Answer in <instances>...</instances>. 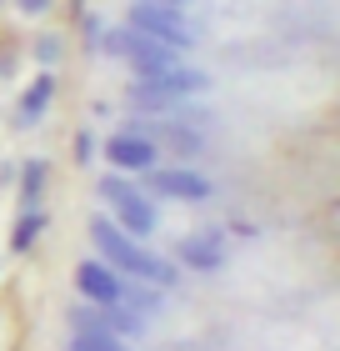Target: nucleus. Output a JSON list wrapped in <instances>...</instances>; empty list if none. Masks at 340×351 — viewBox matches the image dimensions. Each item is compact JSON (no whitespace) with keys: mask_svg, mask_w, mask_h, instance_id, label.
<instances>
[{"mask_svg":"<svg viewBox=\"0 0 340 351\" xmlns=\"http://www.w3.org/2000/svg\"><path fill=\"white\" fill-rule=\"evenodd\" d=\"M90 246L101 251V261L116 266L120 276L145 281V286H160V291H170V286H175V261L155 256V251H145L135 236H125L110 216H90Z\"/></svg>","mask_w":340,"mask_h":351,"instance_id":"f257e3e1","label":"nucleus"},{"mask_svg":"<svg viewBox=\"0 0 340 351\" xmlns=\"http://www.w3.org/2000/svg\"><path fill=\"white\" fill-rule=\"evenodd\" d=\"M205 90H210V75L200 66H190V60H175V66L160 71V75L131 81V106L140 116H170V110H181L185 101H196Z\"/></svg>","mask_w":340,"mask_h":351,"instance_id":"f03ea898","label":"nucleus"},{"mask_svg":"<svg viewBox=\"0 0 340 351\" xmlns=\"http://www.w3.org/2000/svg\"><path fill=\"white\" fill-rule=\"evenodd\" d=\"M95 196L110 206V221H116L125 236H135V241H145V236L160 226L155 196H145L140 181H131V176H120V171L101 176V181H95Z\"/></svg>","mask_w":340,"mask_h":351,"instance_id":"7ed1b4c3","label":"nucleus"},{"mask_svg":"<svg viewBox=\"0 0 340 351\" xmlns=\"http://www.w3.org/2000/svg\"><path fill=\"white\" fill-rule=\"evenodd\" d=\"M125 25L135 30V36H151L160 45H170V51H196V40H200V30L190 25V15L185 10H175V5H151V0H131V10H125Z\"/></svg>","mask_w":340,"mask_h":351,"instance_id":"20e7f679","label":"nucleus"},{"mask_svg":"<svg viewBox=\"0 0 340 351\" xmlns=\"http://www.w3.org/2000/svg\"><path fill=\"white\" fill-rule=\"evenodd\" d=\"M140 181H145V196H170V201H205L215 191L210 176L196 166H151Z\"/></svg>","mask_w":340,"mask_h":351,"instance_id":"39448f33","label":"nucleus"},{"mask_svg":"<svg viewBox=\"0 0 340 351\" xmlns=\"http://www.w3.org/2000/svg\"><path fill=\"white\" fill-rule=\"evenodd\" d=\"M105 161H110V171H120V176H145L151 166H160V146L151 136H140V131H120L105 141Z\"/></svg>","mask_w":340,"mask_h":351,"instance_id":"423d86ee","label":"nucleus"},{"mask_svg":"<svg viewBox=\"0 0 340 351\" xmlns=\"http://www.w3.org/2000/svg\"><path fill=\"white\" fill-rule=\"evenodd\" d=\"M75 286H80V296H86L90 306H116L120 291H125V276L116 266H105L101 256H90V261L75 266Z\"/></svg>","mask_w":340,"mask_h":351,"instance_id":"0eeeda50","label":"nucleus"},{"mask_svg":"<svg viewBox=\"0 0 340 351\" xmlns=\"http://www.w3.org/2000/svg\"><path fill=\"white\" fill-rule=\"evenodd\" d=\"M125 66H131V75L135 81H145V75H160V71H170L175 60H185L181 51H170V45H160V40H151V36H135L131 30V40H125Z\"/></svg>","mask_w":340,"mask_h":351,"instance_id":"6e6552de","label":"nucleus"},{"mask_svg":"<svg viewBox=\"0 0 340 351\" xmlns=\"http://www.w3.org/2000/svg\"><path fill=\"white\" fill-rule=\"evenodd\" d=\"M175 256H181V266H190V271H220L225 266V236L215 226L190 231V236H181Z\"/></svg>","mask_w":340,"mask_h":351,"instance_id":"1a4fd4ad","label":"nucleus"},{"mask_svg":"<svg viewBox=\"0 0 340 351\" xmlns=\"http://www.w3.org/2000/svg\"><path fill=\"white\" fill-rule=\"evenodd\" d=\"M55 90H60V81H55V71H40L36 81H30L25 90H21V101H15V125H36L45 110H51V101H55Z\"/></svg>","mask_w":340,"mask_h":351,"instance_id":"9d476101","label":"nucleus"},{"mask_svg":"<svg viewBox=\"0 0 340 351\" xmlns=\"http://www.w3.org/2000/svg\"><path fill=\"white\" fill-rule=\"evenodd\" d=\"M120 306H131V311H140L145 322L166 306V291L160 286H145V281H125V291H120Z\"/></svg>","mask_w":340,"mask_h":351,"instance_id":"9b49d317","label":"nucleus"},{"mask_svg":"<svg viewBox=\"0 0 340 351\" xmlns=\"http://www.w3.org/2000/svg\"><path fill=\"white\" fill-rule=\"evenodd\" d=\"M45 176H51V166H45L40 156H30V161L21 166V201H25V206H36V201H40V191H45Z\"/></svg>","mask_w":340,"mask_h":351,"instance_id":"f8f14e48","label":"nucleus"},{"mask_svg":"<svg viewBox=\"0 0 340 351\" xmlns=\"http://www.w3.org/2000/svg\"><path fill=\"white\" fill-rule=\"evenodd\" d=\"M30 56H36L45 71H55V66H60V56H66V36H60V30H40L36 45H30Z\"/></svg>","mask_w":340,"mask_h":351,"instance_id":"ddd939ff","label":"nucleus"},{"mask_svg":"<svg viewBox=\"0 0 340 351\" xmlns=\"http://www.w3.org/2000/svg\"><path fill=\"white\" fill-rule=\"evenodd\" d=\"M40 226H45V211H40V206H25V211H21V221H15V236H10V241H15V251H30V246H36Z\"/></svg>","mask_w":340,"mask_h":351,"instance_id":"4468645a","label":"nucleus"},{"mask_svg":"<svg viewBox=\"0 0 340 351\" xmlns=\"http://www.w3.org/2000/svg\"><path fill=\"white\" fill-rule=\"evenodd\" d=\"M66 351H131L120 337H101V331H75Z\"/></svg>","mask_w":340,"mask_h":351,"instance_id":"2eb2a0df","label":"nucleus"},{"mask_svg":"<svg viewBox=\"0 0 340 351\" xmlns=\"http://www.w3.org/2000/svg\"><path fill=\"white\" fill-rule=\"evenodd\" d=\"M101 30H105V21H101L95 10H86V15H80V36H86V45H90V51H95V40H101Z\"/></svg>","mask_w":340,"mask_h":351,"instance_id":"dca6fc26","label":"nucleus"},{"mask_svg":"<svg viewBox=\"0 0 340 351\" xmlns=\"http://www.w3.org/2000/svg\"><path fill=\"white\" fill-rule=\"evenodd\" d=\"M90 156H95V131H75V161L86 166Z\"/></svg>","mask_w":340,"mask_h":351,"instance_id":"f3484780","label":"nucleus"},{"mask_svg":"<svg viewBox=\"0 0 340 351\" xmlns=\"http://www.w3.org/2000/svg\"><path fill=\"white\" fill-rule=\"evenodd\" d=\"M51 5H55V0H15V10H21V15H45Z\"/></svg>","mask_w":340,"mask_h":351,"instance_id":"a211bd4d","label":"nucleus"},{"mask_svg":"<svg viewBox=\"0 0 340 351\" xmlns=\"http://www.w3.org/2000/svg\"><path fill=\"white\" fill-rule=\"evenodd\" d=\"M151 5H175V10H185L190 0H151Z\"/></svg>","mask_w":340,"mask_h":351,"instance_id":"6ab92c4d","label":"nucleus"}]
</instances>
